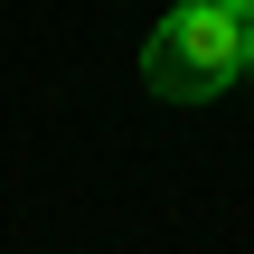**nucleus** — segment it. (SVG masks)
I'll use <instances>...</instances> for the list:
<instances>
[{
  "instance_id": "f03ea898",
  "label": "nucleus",
  "mask_w": 254,
  "mask_h": 254,
  "mask_svg": "<svg viewBox=\"0 0 254 254\" xmlns=\"http://www.w3.org/2000/svg\"><path fill=\"white\" fill-rule=\"evenodd\" d=\"M245 75H254V9H245Z\"/></svg>"
},
{
  "instance_id": "7ed1b4c3",
  "label": "nucleus",
  "mask_w": 254,
  "mask_h": 254,
  "mask_svg": "<svg viewBox=\"0 0 254 254\" xmlns=\"http://www.w3.org/2000/svg\"><path fill=\"white\" fill-rule=\"evenodd\" d=\"M226 9H236V19H245V9H254V0H226Z\"/></svg>"
},
{
  "instance_id": "f257e3e1",
  "label": "nucleus",
  "mask_w": 254,
  "mask_h": 254,
  "mask_svg": "<svg viewBox=\"0 0 254 254\" xmlns=\"http://www.w3.org/2000/svg\"><path fill=\"white\" fill-rule=\"evenodd\" d=\"M245 75V19L226 0H170L160 28L141 38V85L170 104H207Z\"/></svg>"
}]
</instances>
